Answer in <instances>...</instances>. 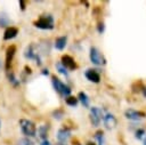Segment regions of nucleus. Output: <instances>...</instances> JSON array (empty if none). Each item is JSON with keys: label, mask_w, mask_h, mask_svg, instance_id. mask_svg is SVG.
<instances>
[{"label": "nucleus", "mask_w": 146, "mask_h": 145, "mask_svg": "<svg viewBox=\"0 0 146 145\" xmlns=\"http://www.w3.org/2000/svg\"><path fill=\"white\" fill-rule=\"evenodd\" d=\"M19 126H21V129H22V131L25 136H29V137L35 136L36 128H35V124L32 121L26 120V119H22L19 121Z\"/></svg>", "instance_id": "1"}, {"label": "nucleus", "mask_w": 146, "mask_h": 145, "mask_svg": "<svg viewBox=\"0 0 146 145\" xmlns=\"http://www.w3.org/2000/svg\"><path fill=\"white\" fill-rule=\"evenodd\" d=\"M34 25L38 29L51 30L54 27V19L50 15H44V16H41L36 22H34Z\"/></svg>", "instance_id": "2"}, {"label": "nucleus", "mask_w": 146, "mask_h": 145, "mask_svg": "<svg viewBox=\"0 0 146 145\" xmlns=\"http://www.w3.org/2000/svg\"><path fill=\"white\" fill-rule=\"evenodd\" d=\"M90 59L96 65H104L106 63V61H105L104 56L102 55V53L95 47H92L90 49Z\"/></svg>", "instance_id": "3"}, {"label": "nucleus", "mask_w": 146, "mask_h": 145, "mask_svg": "<svg viewBox=\"0 0 146 145\" xmlns=\"http://www.w3.org/2000/svg\"><path fill=\"white\" fill-rule=\"evenodd\" d=\"M103 119L102 110L98 107H91L90 110V121L94 126H98L100 123V120Z\"/></svg>", "instance_id": "4"}, {"label": "nucleus", "mask_w": 146, "mask_h": 145, "mask_svg": "<svg viewBox=\"0 0 146 145\" xmlns=\"http://www.w3.org/2000/svg\"><path fill=\"white\" fill-rule=\"evenodd\" d=\"M124 115L127 119L129 120H138V119H141V118H145L146 114L145 112H141V111H135V110H127L124 112Z\"/></svg>", "instance_id": "5"}, {"label": "nucleus", "mask_w": 146, "mask_h": 145, "mask_svg": "<svg viewBox=\"0 0 146 145\" xmlns=\"http://www.w3.org/2000/svg\"><path fill=\"white\" fill-rule=\"evenodd\" d=\"M62 65L65 67V69H68V70H75L76 69V63L74 62V59L68 56V55H64L62 57Z\"/></svg>", "instance_id": "6"}, {"label": "nucleus", "mask_w": 146, "mask_h": 145, "mask_svg": "<svg viewBox=\"0 0 146 145\" xmlns=\"http://www.w3.org/2000/svg\"><path fill=\"white\" fill-rule=\"evenodd\" d=\"M15 53H16V47L14 45H11V46H9L7 48V51H6V69L7 70L10 66V63L13 61V57H14Z\"/></svg>", "instance_id": "7"}, {"label": "nucleus", "mask_w": 146, "mask_h": 145, "mask_svg": "<svg viewBox=\"0 0 146 145\" xmlns=\"http://www.w3.org/2000/svg\"><path fill=\"white\" fill-rule=\"evenodd\" d=\"M103 120H104V123H105L106 128H108V129H112L116 126V119L111 113H107L105 116H103Z\"/></svg>", "instance_id": "8"}, {"label": "nucleus", "mask_w": 146, "mask_h": 145, "mask_svg": "<svg viewBox=\"0 0 146 145\" xmlns=\"http://www.w3.org/2000/svg\"><path fill=\"white\" fill-rule=\"evenodd\" d=\"M86 76L89 81L91 82H95V83H98L100 81V75L99 73L97 72V70H87L86 72Z\"/></svg>", "instance_id": "9"}, {"label": "nucleus", "mask_w": 146, "mask_h": 145, "mask_svg": "<svg viewBox=\"0 0 146 145\" xmlns=\"http://www.w3.org/2000/svg\"><path fill=\"white\" fill-rule=\"evenodd\" d=\"M18 33V29L17 27H14V26H10L8 27L6 31H5V34H3V39L5 40H9V39H13L17 35Z\"/></svg>", "instance_id": "10"}, {"label": "nucleus", "mask_w": 146, "mask_h": 145, "mask_svg": "<svg viewBox=\"0 0 146 145\" xmlns=\"http://www.w3.org/2000/svg\"><path fill=\"white\" fill-rule=\"evenodd\" d=\"M70 135H71V134H70V130H68V129L63 128V129H59V130H58L57 138H58V140H59V142L64 143V142H66V140L68 139Z\"/></svg>", "instance_id": "11"}, {"label": "nucleus", "mask_w": 146, "mask_h": 145, "mask_svg": "<svg viewBox=\"0 0 146 145\" xmlns=\"http://www.w3.org/2000/svg\"><path fill=\"white\" fill-rule=\"evenodd\" d=\"M51 80H52V84H54V88L56 89V91H58V92L62 95V89H63V87H64V83H63L56 75H52Z\"/></svg>", "instance_id": "12"}, {"label": "nucleus", "mask_w": 146, "mask_h": 145, "mask_svg": "<svg viewBox=\"0 0 146 145\" xmlns=\"http://www.w3.org/2000/svg\"><path fill=\"white\" fill-rule=\"evenodd\" d=\"M66 46V37H59L56 39L55 41V47L58 49V50H63Z\"/></svg>", "instance_id": "13"}, {"label": "nucleus", "mask_w": 146, "mask_h": 145, "mask_svg": "<svg viewBox=\"0 0 146 145\" xmlns=\"http://www.w3.org/2000/svg\"><path fill=\"white\" fill-rule=\"evenodd\" d=\"M78 99H80L81 103H82L84 106H88V105H89V98H88V96L86 95V92L80 91V92L78 94Z\"/></svg>", "instance_id": "14"}, {"label": "nucleus", "mask_w": 146, "mask_h": 145, "mask_svg": "<svg viewBox=\"0 0 146 145\" xmlns=\"http://www.w3.org/2000/svg\"><path fill=\"white\" fill-rule=\"evenodd\" d=\"M131 88H132V91H133V92H138V91H143L144 86H143V82H140V81L138 82V81H137V82H135V83L132 84Z\"/></svg>", "instance_id": "15"}, {"label": "nucleus", "mask_w": 146, "mask_h": 145, "mask_svg": "<svg viewBox=\"0 0 146 145\" xmlns=\"http://www.w3.org/2000/svg\"><path fill=\"white\" fill-rule=\"evenodd\" d=\"M65 102L70 106H75L78 104V98L76 97H73V96H67L66 99H65Z\"/></svg>", "instance_id": "16"}, {"label": "nucleus", "mask_w": 146, "mask_h": 145, "mask_svg": "<svg viewBox=\"0 0 146 145\" xmlns=\"http://www.w3.org/2000/svg\"><path fill=\"white\" fill-rule=\"evenodd\" d=\"M18 145H34V143L32 140H30L29 138H22V139H19Z\"/></svg>", "instance_id": "17"}, {"label": "nucleus", "mask_w": 146, "mask_h": 145, "mask_svg": "<svg viewBox=\"0 0 146 145\" xmlns=\"http://www.w3.org/2000/svg\"><path fill=\"white\" fill-rule=\"evenodd\" d=\"M95 137L98 139L99 145H103V144H102V143H103V131H102V130H98V131L95 134Z\"/></svg>", "instance_id": "18"}, {"label": "nucleus", "mask_w": 146, "mask_h": 145, "mask_svg": "<svg viewBox=\"0 0 146 145\" xmlns=\"http://www.w3.org/2000/svg\"><path fill=\"white\" fill-rule=\"evenodd\" d=\"M40 136H41V138H47V129H46V127H41L40 128Z\"/></svg>", "instance_id": "19"}, {"label": "nucleus", "mask_w": 146, "mask_h": 145, "mask_svg": "<svg viewBox=\"0 0 146 145\" xmlns=\"http://www.w3.org/2000/svg\"><path fill=\"white\" fill-rule=\"evenodd\" d=\"M145 134V131H144V129H138L137 131H136V137L138 138V139H140L141 137H143V135Z\"/></svg>", "instance_id": "20"}, {"label": "nucleus", "mask_w": 146, "mask_h": 145, "mask_svg": "<svg viewBox=\"0 0 146 145\" xmlns=\"http://www.w3.org/2000/svg\"><path fill=\"white\" fill-rule=\"evenodd\" d=\"M57 67H58V70H59L60 73H63V74H67V72L65 71V67H63L60 64H57Z\"/></svg>", "instance_id": "21"}, {"label": "nucleus", "mask_w": 146, "mask_h": 145, "mask_svg": "<svg viewBox=\"0 0 146 145\" xmlns=\"http://www.w3.org/2000/svg\"><path fill=\"white\" fill-rule=\"evenodd\" d=\"M103 31H104V23L102 22V23H98V32L102 33Z\"/></svg>", "instance_id": "22"}, {"label": "nucleus", "mask_w": 146, "mask_h": 145, "mask_svg": "<svg viewBox=\"0 0 146 145\" xmlns=\"http://www.w3.org/2000/svg\"><path fill=\"white\" fill-rule=\"evenodd\" d=\"M19 5L22 6V9L24 10V9H25V2H24V1H19Z\"/></svg>", "instance_id": "23"}, {"label": "nucleus", "mask_w": 146, "mask_h": 145, "mask_svg": "<svg viewBox=\"0 0 146 145\" xmlns=\"http://www.w3.org/2000/svg\"><path fill=\"white\" fill-rule=\"evenodd\" d=\"M41 145H50V143H49V142H48V140H43V142H42V144H41Z\"/></svg>", "instance_id": "24"}, {"label": "nucleus", "mask_w": 146, "mask_h": 145, "mask_svg": "<svg viewBox=\"0 0 146 145\" xmlns=\"http://www.w3.org/2000/svg\"><path fill=\"white\" fill-rule=\"evenodd\" d=\"M25 70H26V72H27L29 74H30V73L32 72V71H31V69H30V67H27V66H25Z\"/></svg>", "instance_id": "25"}, {"label": "nucleus", "mask_w": 146, "mask_h": 145, "mask_svg": "<svg viewBox=\"0 0 146 145\" xmlns=\"http://www.w3.org/2000/svg\"><path fill=\"white\" fill-rule=\"evenodd\" d=\"M143 95L146 97V87H144V89H143Z\"/></svg>", "instance_id": "26"}, {"label": "nucleus", "mask_w": 146, "mask_h": 145, "mask_svg": "<svg viewBox=\"0 0 146 145\" xmlns=\"http://www.w3.org/2000/svg\"><path fill=\"white\" fill-rule=\"evenodd\" d=\"M86 145H96V144H95V143H92V142H88Z\"/></svg>", "instance_id": "27"}, {"label": "nucleus", "mask_w": 146, "mask_h": 145, "mask_svg": "<svg viewBox=\"0 0 146 145\" xmlns=\"http://www.w3.org/2000/svg\"><path fill=\"white\" fill-rule=\"evenodd\" d=\"M49 72H48V70H43V74H48Z\"/></svg>", "instance_id": "28"}, {"label": "nucleus", "mask_w": 146, "mask_h": 145, "mask_svg": "<svg viewBox=\"0 0 146 145\" xmlns=\"http://www.w3.org/2000/svg\"><path fill=\"white\" fill-rule=\"evenodd\" d=\"M144 145H146V137H145V139H144Z\"/></svg>", "instance_id": "29"}, {"label": "nucleus", "mask_w": 146, "mask_h": 145, "mask_svg": "<svg viewBox=\"0 0 146 145\" xmlns=\"http://www.w3.org/2000/svg\"><path fill=\"white\" fill-rule=\"evenodd\" d=\"M59 145H65V144H59Z\"/></svg>", "instance_id": "30"}]
</instances>
